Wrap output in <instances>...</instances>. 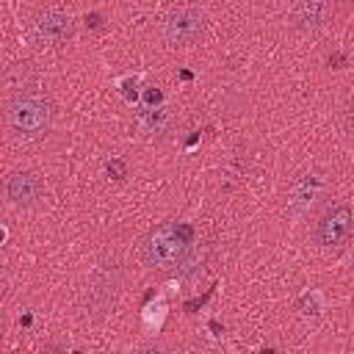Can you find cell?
I'll list each match as a JSON object with an SVG mask.
<instances>
[{
  "mask_svg": "<svg viewBox=\"0 0 354 354\" xmlns=\"http://www.w3.org/2000/svg\"><path fill=\"white\" fill-rule=\"evenodd\" d=\"M50 119H53V105L44 94L36 91H19L6 108L8 133L19 141L41 138L50 130Z\"/></svg>",
  "mask_w": 354,
  "mask_h": 354,
  "instance_id": "obj_1",
  "label": "cell"
},
{
  "mask_svg": "<svg viewBox=\"0 0 354 354\" xmlns=\"http://www.w3.org/2000/svg\"><path fill=\"white\" fill-rule=\"evenodd\" d=\"M194 230L188 224H160L141 241V257L149 268L180 266L191 249Z\"/></svg>",
  "mask_w": 354,
  "mask_h": 354,
  "instance_id": "obj_2",
  "label": "cell"
},
{
  "mask_svg": "<svg viewBox=\"0 0 354 354\" xmlns=\"http://www.w3.org/2000/svg\"><path fill=\"white\" fill-rule=\"evenodd\" d=\"M205 30V11L196 6H177L163 19V39L174 47L191 44Z\"/></svg>",
  "mask_w": 354,
  "mask_h": 354,
  "instance_id": "obj_3",
  "label": "cell"
},
{
  "mask_svg": "<svg viewBox=\"0 0 354 354\" xmlns=\"http://www.w3.org/2000/svg\"><path fill=\"white\" fill-rule=\"evenodd\" d=\"M119 282H122V266L116 260L111 263H102L88 285V293H86V307H88V315L91 318H100L108 313V307L113 304L116 293H119Z\"/></svg>",
  "mask_w": 354,
  "mask_h": 354,
  "instance_id": "obj_4",
  "label": "cell"
},
{
  "mask_svg": "<svg viewBox=\"0 0 354 354\" xmlns=\"http://www.w3.org/2000/svg\"><path fill=\"white\" fill-rule=\"evenodd\" d=\"M354 230V210L348 205H332L315 224V243L324 249H335L348 241Z\"/></svg>",
  "mask_w": 354,
  "mask_h": 354,
  "instance_id": "obj_5",
  "label": "cell"
},
{
  "mask_svg": "<svg viewBox=\"0 0 354 354\" xmlns=\"http://www.w3.org/2000/svg\"><path fill=\"white\" fill-rule=\"evenodd\" d=\"M329 185H326V177L318 174V171H307L301 177L293 180L290 191H288V213L290 216H304L310 213L324 196H326Z\"/></svg>",
  "mask_w": 354,
  "mask_h": 354,
  "instance_id": "obj_6",
  "label": "cell"
},
{
  "mask_svg": "<svg viewBox=\"0 0 354 354\" xmlns=\"http://www.w3.org/2000/svg\"><path fill=\"white\" fill-rule=\"evenodd\" d=\"M72 33H75L72 17L58 8H47L44 14H39V19L33 25V39L41 47H61L72 39Z\"/></svg>",
  "mask_w": 354,
  "mask_h": 354,
  "instance_id": "obj_7",
  "label": "cell"
},
{
  "mask_svg": "<svg viewBox=\"0 0 354 354\" xmlns=\"http://www.w3.org/2000/svg\"><path fill=\"white\" fill-rule=\"evenodd\" d=\"M335 6H337V0H296L293 11H290L293 25L301 33H315L332 22Z\"/></svg>",
  "mask_w": 354,
  "mask_h": 354,
  "instance_id": "obj_8",
  "label": "cell"
},
{
  "mask_svg": "<svg viewBox=\"0 0 354 354\" xmlns=\"http://www.w3.org/2000/svg\"><path fill=\"white\" fill-rule=\"evenodd\" d=\"M6 194H8L11 205H17V207H30V205H36V202L41 199L44 183H41V177L33 174V171H14V174L8 177V183H6Z\"/></svg>",
  "mask_w": 354,
  "mask_h": 354,
  "instance_id": "obj_9",
  "label": "cell"
},
{
  "mask_svg": "<svg viewBox=\"0 0 354 354\" xmlns=\"http://www.w3.org/2000/svg\"><path fill=\"white\" fill-rule=\"evenodd\" d=\"M141 124L147 127V133H160L169 124V111L166 108H144Z\"/></svg>",
  "mask_w": 354,
  "mask_h": 354,
  "instance_id": "obj_10",
  "label": "cell"
},
{
  "mask_svg": "<svg viewBox=\"0 0 354 354\" xmlns=\"http://www.w3.org/2000/svg\"><path fill=\"white\" fill-rule=\"evenodd\" d=\"M105 171H108L113 180H124V177H127V166H124V160H119V158L108 160V163H105Z\"/></svg>",
  "mask_w": 354,
  "mask_h": 354,
  "instance_id": "obj_11",
  "label": "cell"
},
{
  "mask_svg": "<svg viewBox=\"0 0 354 354\" xmlns=\"http://www.w3.org/2000/svg\"><path fill=\"white\" fill-rule=\"evenodd\" d=\"M160 100H163V97H160L158 88H149V91H147V102H149V105H160Z\"/></svg>",
  "mask_w": 354,
  "mask_h": 354,
  "instance_id": "obj_12",
  "label": "cell"
},
{
  "mask_svg": "<svg viewBox=\"0 0 354 354\" xmlns=\"http://www.w3.org/2000/svg\"><path fill=\"white\" fill-rule=\"evenodd\" d=\"M348 124L354 127V102H351V108H348Z\"/></svg>",
  "mask_w": 354,
  "mask_h": 354,
  "instance_id": "obj_13",
  "label": "cell"
}]
</instances>
